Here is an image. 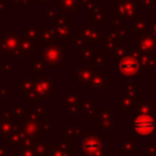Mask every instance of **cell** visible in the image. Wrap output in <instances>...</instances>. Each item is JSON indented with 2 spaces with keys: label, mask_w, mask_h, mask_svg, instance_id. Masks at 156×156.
<instances>
[{
  "label": "cell",
  "mask_w": 156,
  "mask_h": 156,
  "mask_svg": "<svg viewBox=\"0 0 156 156\" xmlns=\"http://www.w3.org/2000/svg\"><path fill=\"white\" fill-rule=\"evenodd\" d=\"M143 118H138L135 121V128L141 134H149L154 129V121L149 116H141Z\"/></svg>",
  "instance_id": "cell-1"
}]
</instances>
